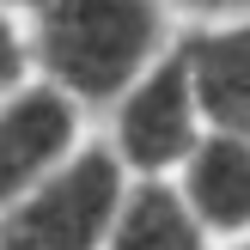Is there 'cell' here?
Returning a JSON list of instances; mask_svg holds the SVG:
<instances>
[{
    "label": "cell",
    "instance_id": "6",
    "mask_svg": "<svg viewBox=\"0 0 250 250\" xmlns=\"http://www.w3.org/2000/svg\"><path fill=\"white\" fill-rule=\"evenodd\" d=\"M195 104L226 134H250V31H214L189 43Z\"/></svg>",
    "mask_w": 250,
    "mask_h": 250
},
{
    "label": "cell",
    "instance_id": "4",
    "mask_svg": "<svg viewBox=\"0 0 250 250\" xmlns=\"http://www.w3.org/2000/svg\"><path fill=\"white\" fill-rule=\"evenodd\" d=\"M73 146H80V104L67 92L31 80L0 98V214L31 183H43Z\"/></svg>",
    "mask_w": 250,
    "mask_h": 250
},
{
    "label": "cell",
    "instance_id": "2",
    "mask_svg": "<svg viewBox=\"0 0 250 250\" xmlns=\"http://www.w3.org/2000/svg\"><path fill=\"white\" fill-rule=\"evenodd\" d=\"M110 146H73L43 183L0 214V250H104L128 202V177Z\"/></svg>",
    "mask_w": 250,
    "mask_h": 250
},
{
    "label": "cell",
    "instance_id": "5",
    "mask_svg": "<svg viewBox=\"0 0 250 250\" xmlns=\"http://www.w3.org/2000/svg\"><path fill=\"white\" fill-rule=\"evenodd\" d=\"M183 202H189V214L202 226H220V232L250 226V134L195 141Z\"/></svg>",
    "mask_w": 250,
    "mask_h": 250
},
{
    "label": "cell",
    "instance_id": "9",
    "mask_svg": "<svg viewBox=\"0 0 250 250\" xmlns=\"http://www.w3.org/2000/svg\"><path fill=\"white\" fill-rule=\"evenodd\" d=\"M177 6H189V12H232V6H250V0H177Z\"/></svg>",
    "mask_w": 250,
    "mask_h": 250
},
{
    "label": "cell",
    "instance_id": "3",
    "mask_svg": "<svg viewBox=\"0 0 250 250\" xmlns=\"http://www.w3.org/2000/svg\"><path fill=\"white\" fill-rule=\"evenodd\" d=\"M116 122H110V153L134 171H165L195 153V80L189 55L146 67L128 92L116 98Z\"/></svg>",
    "mask_w": 250,
    "mask_h": 250
},
{
    "label": "cell",
    "instance_id": "10",
    "mask_svg": "<svg viewBox=\"0 0 250 250\" xmlns=\"http://www.w3.org/2000/svg\"><path fill=\"white\" fill-rule=\"evenodd\" d=\"M0 6H31V0H0Z\"/></svg>",
    "mask_w": 250,
    "mask_h": 250
},
{
    "label": "cell",
    "instance_id": "1",
    "mask_svg": "<svg viewBox=\"0 0 250 250\" xmlns=\"http://www.w3.org/2000/svg\"><path fill=\"white\" fill-rule=\"evenodd\" d=\"M37 80L80 110L116 104L159 55V0H31L24 6Z\"/></svg>",
    "mask_w": 250,
    "mask_h": 250
},
{
    "label": "cell",
    "instance_id": "8",
    "mask_svg": "<svg viewBox=\"0 0 250 250\" xmlns=\"http://www.w3.org/2000/svg\"><path fill=\"white\" fill-rule=\"evenodd\" d=\"M37 80L31 61V31H24V6H0V98H12L19 85Z\"/></svg>",
    "mask_w": 250,
    "mask_h": 250
},
{
    "label": "cell",
    "instance_id": "7",
    "mask_svg": "<svg viewBox=\"0 0 250 250\" xmlns=\"http://www.w3.org/2000/svg\"><path fill=\"white\" fill-rule=\"evenodd\" d=\"M104 250H208V244H202V226H195L183 195L141 183V189H128Z\"/></svg>",
    "mask_w": 250,
    "mask_h": 250
}]
</instances>
